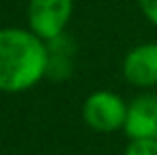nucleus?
Listing matches in <instances>:
<instances>
[{"instance_id":"1","label":"nucleus","mask_w":157,"mask_h":155,"mask_svg":"<svg viewBox=\"0 0 157 155\" xmlns=\"http://www.w3.org/2000/svg\"><path fill=\"white\" fill-rule=\"evenodd\" d=\"M49 70V51L32 30H0V91L19 94L34 87Z\"/></svg>"},{"instance_id":"2","label":"nucleus","mask_w":157,"mask_h":155,"mask_svg":"<svg viewBox=\"0 0 157 155\" xmlns=\"http://www.w3.org/2000/svg\"><path fill=\"white\" fill-rule=\"evenodd\" d=\"M128 104L115 91L98 89L83 102V121L96 132H117L125 126Z\"/></svg>"},{"instance_id":"3","label":"nucleus","mask_w":157,"mask_h":155,"mask_svg":"<svg viewBox=\"0 0 157 155\" xmlns=\"http://www.w3.org/2000/svg\"><path fill=\"white\" fill-rule=\"evenodd\" d=\"M75 0H30L28 2V24L30 30L43 38H57L70 24Z\"/></svg>"},{"instance_id":"4","label":"nucleus","mask_w":157,"mask_h":155,"mask_svg":"<svg viewBox=\"0 0 157 155\" xmlns=\"http://www.w3.org/2000/svg\"><path fill=\"white\" fill-rule=\"evenodd\" d=\"M125 81L134 87L157 85V43H142L128 51L121 64Z\"/></svg>"},{"instance_id":"5","label":"nucleus","mask_w":157,"mask_h":155,"mask_svg":"<svg viewBox=\"0 0 157 155\" xmlns=\"http://www.w3.org/2000/svg\"><path fill=\"white\" fill-rule=\"evenodd\" d=\"M123 132L130 140H157V94H142L128 104Z\"/></svg>"},{"instance_id":"6","label":"nucleus","mask_w":157,"mask_h":155,"mask_svg":"<svg viewBox=\"0 0 157 155\" xmlns=\"http://www.w3.org/2000/svg\"><path fill=\"white\" fill-rule=\"evenodd\" d=\"M125 155H157V140L144 138V140H130Z\"/></svg>"},{"instance_id":"7","label":"nucleus","mask_w":157,"mask_h":155,"mask_svg":"<svg viewBox=\"0 0 157 155\" xmlns=\"http://www.w3.org/2000/svg\"><path fill=\"white\" fill-rule=\"evenodd\" d=\"M138 6L144 13V17L153 26H157V0H138Z\"/></svg>"}]
</instances>
